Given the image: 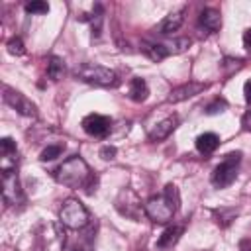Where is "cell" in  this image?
<instances>
[{"mask_svg": "<svg viewBox=\"0 0 251 251\" xmlns=\"http://www.w3.org/2000/svg\"><path fill=\"white\" fill-rule=\"evenodd\" d=\"M96 12L92 14V16H82L80 20H84V22H90V25H92V35L94 37H98L100 35V29H102V6L100 4H96V8H94Z\"/></svg>", "mask_w": 251, "mask_h": 251, "instance_id": "cell-19", "label": "cell"}, {"mask_svg": "<svg viewBox=\"0 0 251 251\" xmlns=\"http://www.w3.org/2000/svg\"><path fill=\"white\" fill-rule=\"evenodd\" d=\"M82 129L92 137H106L112 129V120L102 114H88L82 120Z\"/></svg>", "mask_w": 251, "mask_h": 251, "instance_id": "cell-10", "label": "cell"}, {"mask_svg": "<svg viewBox=\"0 0 251 251\" xmlns=\"http://www.w3.org/2000/svg\"><path fill=\"white\" fill-rule=\"evenodd\" d=\"M241 251H249V249H245V243H243V245H241Z\"/></svg>", "mask_w": 251, "mask_h": 251, "instance_id": "cell-28", "label": "cell"}, {"mask_svg": "<svg viewBox=\"0 0 251 251\" xmlns=\"http://www.w3.org/2000/svg\"><path fill=\"white\" fill-rule=\"evenodd\" d=\"M176 124H178V120L176 118H167V120H163V122H159L151 131H149V141H161V139H165V137H169L171 133H173V129L176 127Z\"/></svg>", "mask_w": 251, "mask_h": 251, "instance_id": "cell-14", "label": "cell"}, {"mask_svg": "<svg viewBox=\"0 0 251 251\" xmlns=\"http://www.w3.org/2000/svg\"><path fill=\"white\" fill-rule=\"evenodd\" d=\"M59 220L69 229H82L88 224V210L76 198H67L59 210Z\"/></svg>", "mask_w": 251, "mask_h": 251, "instance_id": "cell-4", "label": "cell"}, {"mask_svg": "<svg viewBox=\"0 0 251 251\" xmlns=\"http://www.w3.org/2000/svg\"><path fill=\"white\" fill-rule=\"evenodd\" d=\"M243 96H245V102L251 104V78L243 84Z\"/></svg>", "mask_w": 251, "mask_h": 251, "instance_id": "cell-25", "label": "cell"}, {"mask_svg": "<svg viewBox=\"0 0 251 251\" xmlns=\"http://www.w3.org/2000/svg\"><path fill=\"white\" fill-rule=\"evenodd\" d=\"M182 22H184V8L175 10V12L167 14L165 20L161 22L159 33H161V35H169V33H173V31H178L180 25H182Z\"/></svg>", "mask_w": 251, "mask_h": 251, "instance_id": "cell-12", "label": "cell"}, {"mask_svg": "<svg viewBox=\"0 0 251 251\" xmlns=\"http://www.w3.org/2000/svg\"><path fill=\"white\" fill-rule=\"evenodd\" d=\"M227 108V104H226V100L224 98H216L214 102H210L208 106H206V114H210V116H214V114H220V112H224Z\"/></svg>", "mask_w": 251, "mask_h": 251, "instance_id": "cell-23", "label": "cell"}, {"mask_svg": "<svg viewBox=\"0 0 251 251\" xmlns=\"http://www.w3.org/2000/svg\"><path fill=\"white\" fill-rule=\"evenodd\" d=\"M116 210L122 216L129 218L133 222H139L141 214L145 212V206L141 204V200L137 198V194L131 188H122L120 194H118V198H116Z\"/></svg>", "mask_w": 251, "mask_h": 251, "instance_id": "cell-7", "label": "cell"}, {"mask_svg": "<svg viewBox=\"0 0 251 251\" xmlns=\"http://www.w3.org/2000/svg\"><path fill=\"white\" fill-rule=\"evenodd\" d=\"M198 24H200V27H204L208 33H214V31H218V29L222 27V16H220L218 10L206 8V10L200 12Z\"/></svg>", "mask_w": 251, "mask_h": 251, "instance_id": "cell-13", "label": "cell"}, {"mask_svg": "<svg viewBox=\"0 0 251 251\" xmlns=\"http://www.w3.org/2000/svg\"><path fill=\"white\" fill-rule=\"evenodd\" d=\"M63 149H65L63 143H51V145H47V147L39 153V159H41V161H53V159H57V157L63 153Z\"/></svg>", "mask_w": 251, "mask_h": 251, "instance_id": "cell-20", "label": "cell"}, {"mask_svg": "<svg viewBox=\"0 0 251 251\" xmlns=\"http://www.w3.org/2000/svg\"><path fill=\"white\" fill-rule=\"evenodd\" d=\"M241 124H243V129H247V131H251V110L241 118Z\"/></svg>", "mask_w": 251, "mask_h": 251, "instance_id": "cell-26", "label": "cell"}, {"mask_svg": "<svg viewBox=\"0 0 251 251\" xmlns=\"http://www.w3.org/2000/svg\"><path fill=\"white\" fill-rule=\"evenodd\" d=\"M6 47H8V53H12V55H24L25 53V47H24V41L20 39V37H12L8 43H6Z\"/></svg>", "mask_w": 251, "mask_h": 251, "instance_id": "cell-22", "label": "cell"}, {"mask_svg": "<svg viewBox=\"0 0 251 251\" xmlns=\"http://www.w3.org/2000/svg\"><path fill=\"white\" fill-rule=\"evenodd\" d=\"M147 94H149L147 82H145L141 76L131 78V82H129V98H131L133 102H143V100L147 98Z\"/></svg>", "mask_w": 251, "mask_h": 251, "instance_id": "cell-17", "label": "cell"}, {"mask_svg": "<svg viewBox=\"0 0 251 251\" xmlns=\"http://www.w3.org/2000/svg\"><path fill=\"white\" fill-rule=\"evenodd\" d=\"M243 45H245V49H247V51H251V27L243 33Z\"/></svg>", "mask_w": 251, "mask_h": 251, "instance_id": "cell-27", "label": "cell"}, {"mask_svg": "<svg viewBox=\"0 0 251 251\" xmlns=\"http://www.w3.org/2000/svg\"><path fill=\"white\" fill-rule=\"evenodd\" d=\"M239 161H241V153L239 151H233V153H227L224 157V161L214 169L212 173V184L216 188H226L229 186L235 176H237V167H239Z\"/></svg>", "mask_w": 251, "mask_h": 251, "instance_id": "cell-6", "label": "cell"}, {"mask_svg": "<svg viewBox=\"0 0 251 251\" xmlns=\"http://www.w3.org/2000/svg\"><path fill=\"white\" fill-rule=\"evenodd\" d=\"M65 75V63L61 57H51L47 63V76L51 80H59Z\"/></svg>", "mask_w": 251, "mask_h": 251, "instance_id": "cell-18", "label": "cell"}, {"mask_svg": "<svg viewBox=\"0 0 251 251\" xmlns=\"http://www.w3.org/2000/svg\"><path fill=\"white\" fill-rule=\"evenodd\" d=\"M53 176L59 184L71 186V188H88L92 182V173L86 165V161L78 155L69 157L53 171Z\"/></svg>", "mask_w": 251, "mask_h": 251, "instance_id": "cell-2", "label": "cell"}, {"mask_svg": "<svg viewBox=\"0 0 251 251\" xmlns=\"http://www.w3.org/2000/svg\"><path fill=\"white\" fill-rule=\"evenodd\" d=\"M218 147H220V137H218L216 133H212V131L200 133V135L196 137V149H198V153H202V155H210V153H214Z\"/></svg>", "mask_w": 251, "mask_h": 251, "instance_id": "cell-15", "label": "cell"}, {"mask_svg": "<svg viewBox=\"0 0 251 251\" xmlns=\"http://www.w3.org/2000/svg\"><path fill=\"white\" fill-rule=\"evenodd\" d=\"M204 88H206L204 82H196V80L184 82V84H180V86H176V88H173V90L169 92L167 102H173V104H175V102H182V100H186V98H192V96L200 94Z\"/></svg>", "mask_w": 251, "mask_h": 251, "instance_id": "cell-11", "label": "cell"}, {"mask_svg": "<svg viewBox=\"0 0 251 251\" xmlns=\"http://www.w3.org/2000/svg\"><path fill=\"white\" fill-rule=\"evenodd\" d=\"M100 157H102V159H106V161L114 159V157H116V147H112V145L102 147V149H100Z\"/></svg>", "mask_w": 251, "mask_h": 251, "instance_id": "cell-24", "label": "cell"}, {"mask_svg": "<svg viewBox=\"0 0 251 251\" xmlns=\"http://www.w3.org/2000/svg\"><path fill=\"white\" fill-rule=\"evenodd\" d=\"M182 231H184L182 226H169V227L161 233V237L157 239V247H159V249H171V247L180 239Z\"/></svg>", "mask_w": 251, "mask_h": 251, "instance_id": "cell-16", "label": "cell"}, {"mask_svg": "<svg viewBox=\"0 0 251 251\" xmlns=\"http://www.w3.org/2000/svg\"><path fill=\"white\" fill-rule=\"evenodd\" d=\"M2 98H4V102H6L10 108H14L18 114H22V116H25V118H37V106H35L25 94H22V92H18V90H14V88H10V86L4 84V94H2Z\"/></svg>", "mask_w": 251, "mask_h": 251, "instance_id": "cell-9", "label": "cell"}, {"mask_svg": "<svg viewBox=\"0 0 251 251\" xmlns=\"http://www.w3.org/2000/svg\"><path fill=\"white\" fill-rule=\"evenodd\" d=\"M2 196H4V202L10 204V206H16V204L24 202V192H22V186H20L16 167L2 169Z\"/></svg>", "mask_w": 251, "mask_h": 251, "instance_id": "cell-8", "label": "cell"}, {"mask_svg": "<svg viewBox=\"0 0 251 251\" xmlns=\"http://www.w3.org/2000/svg\"><path fill=\"white\" fill-rule=\"evenodd\" d=\"M178 204H180L178 188L175 184H167L165 190L159 196H151L143 206H145V214L149 216L151 222H155V224H167L176 214Z\"/></svg>", "mask_w": 251, "mask_h": 251, "instance_id": "cell-1", "label": "cell"}, {"mask_svg": "<svg viewBox=\"0 0 251 251\" xmlns=\"http://www.w3.org/2000/svg\"><path fill=\"white\" fill-rule=\"evenodd\" d=\"M25 12L27 14H47L49 12V4L43 0H33L25 4Z\"/></svg>", "mask_w": 251, "mask_h": 251, "instance_id": "cell-21", "label": "cell"}, {"mask_svg": "<svg viewBox=\"0 0 251 251\" xmlns=\"http://www.w3.org/2000/svg\"><path fill=\"white\" fill-rule=\"evenodd\" d=\"M188 47H190V39H188V37H176V39H169V41L145 43V45H143V53H145L151 61H161V59H165V57L178 55V53L186 51Z\"/></svg>", "mask_w": 251, "mask_h": 251, "instance_id": "cell-5", "label": "cell"}, {"mask_svg": "<svg viewBox=\"0 0 251 251\" xmlns=\"http://www.w3.org/2000/svg\"><path fill=\"white\" fill-rule=\"evenodd\" d=\"M73 75H75L76 80H82V82H88V84H96V86H114V84H118L116 73L110 71L108 67H102V65H96V63L78 65L73 71Z\"/></svg>", "mask_w": 251, "mask_h": 251, "instance_id": "cell-3", "label": "cell"}]
</instances>
